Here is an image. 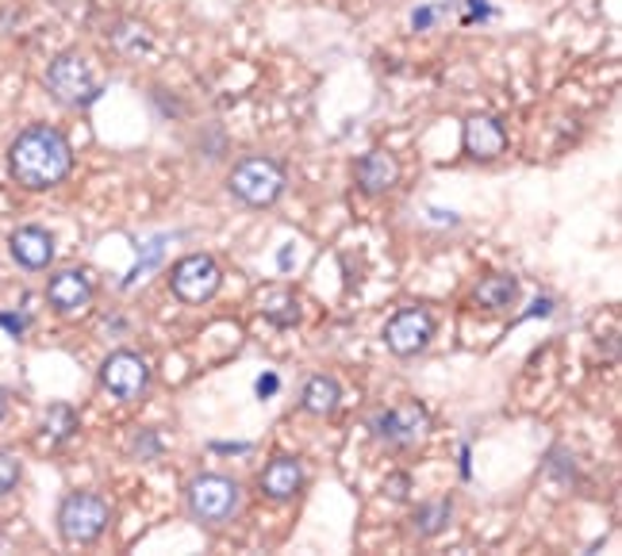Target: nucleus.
<instances>
[{
	"instance_id": "nucleus-1",
	"label": "nucleus",
	"mask_w": 622,
	"mask_h": 556,
	"mask_svg": "<svg viewBox=\"0 0 622 556\" xmlns=\"http://www.w3.org/2000/svg\"><path fill=\"white\" fill-rule=\"evenodd\" d=\"M69 169H74V146L51 123L23 127L8 146V174L27 192H46V188L62 185Z\"/></svg>"
},
{
	"instance_id": "nucleus-2",
	"label": "nucleus",
	"mask_w": 622,
	"mask_h": 556,
	"mask_svg": "<svg viewBox=\"0 0 622 556\" xmlns=\"http://www.w3.org/2000/svg\"><path fill=\"white\" fill-rule=\"evenodd\" d=\"M185 507H189L197 526L223 530L243 511V483L220 472H204L197 476V480H189V488H185Z\"/></svg>"
},
{
	"instance_id": "nucleus-3",
	"label": "nucleus",
	"mask_w": 622,
	"mask_h": 556,
	"mask_svg": "<svg viewBox=\"0 0 622 556\" xmlns=\"http://www.w3.org/2000/svg\"><path fill=\"white\" fill-rule=\"evenodd\" d=\"M112 526V503L97 491H69L58 503V534L66 545H92Z\"/></svg>"
},
{
	"instance_id": "nucleus-4",
	"label": "nucleus",
	"mask_w": 622,
	"mask_h": 556,
	"mask_svg": "<svg viewBox=\"0 0 622 556\" xmlns=\"http://www.w3.org/2000/svg\"><path fill=\"white\" fill-rule=\"evenodd\" d=\"M227 188L246 208H274L285 192V169L281 162L266 158V154H251V158H243L231 169Z\"/></svg>"
},
{
	"instance_id": "nucleus-5",
	"label": "nucleus",
	"mask_w": 622,
	"mask_h": 556,
	"mask_svg": "<svg viewBox=\"0 0 622 556\" xmlns=\"http://www.w3.org/2000/svg\"><path fill=\"white\" fill-rule=\"evenodd\" d=\"M46 92H51L62 108H89L92 100L100 97V81L85 54L66 51L46 66Z\"/></svg>"
},
{
	"instance_id": "nucleus-6",
	"label": "nucleus",
	"mask_w": 622,
	"mask_h": 556,
	"mask_svg": "<svg viewBox=\"0 0 622 556\" xmlns=\"http://www.w3.org/2000/svg\"><path fill=\"white\" fill-rule=\"evenodd\" d=\"M100 388L120 403H138L151 388V365L135 349H115L100 365Z\"/></svg>"
},
{
	"instance_id": "nucleus-7",
	"label": "nucleus",
	"mask_w": 622,
	"mask_h": 556,
	"mask_svg": "<svg viewBox=\"0 0 622 556\" xmlns=\"http://www.w3.org/2000/svg\"><path fill=\"white\" fill-rule=\"evenodd\" d=\"M223 285V269L215 265L212 254H189L174 265L169 273V288H174L177 300L185 303H208Z\"/></svg>"
},
{
	"instance_id": "nucleus-8",
	"label": "nucleus",
	"mask_w": 622,
	"mask_h": 556,
	"mask_svg": "<svg viewBox=\"0 0 622 556\" xmlns=\"http://www.w3.org/2000/svg\"><path fill=\"white\" fill-rule=\"evenodd\" d=\"M426 430H431V414H426V407L415 403V399L388 407V411H380L377 419H373L377 442L392 445V449H408V445L423 442Z\"/></svg>"
},
{
	"instance_id": "nucleus-9",
	"label": "nucleus",
	"mask_w": 622,
	"mask_h": 556,
	"mask_svg": "<svg viewBox=\"0 0 622 556\" xmlns=\"http://www.w3.org/2000/svg\"><path fill=\"white\" fill-rule=\"evenodd\" d=\"M434 338V315L426 308H403L388 319L385 326V346L396 357H415L431 346Z\"/></svg>"
},
{
	"instance_id": "nucleus-10",
	"label": "nucleus",
	"mask_w": 622,
	"mask_h": 556,
	"mask_svg": "<svg viewBox=\"0 0 622 556\" xmlns=\"http://www.w3.org/2000/svg\"><path fill=\"white\" fill-rule=\"evenodd\" d=\"M92 296H97V285H92L89 269H58L46 280V303L58 315H81L92 303Z\"/></svg>"
},
{
	"instance_id": "nucleus-11",
	"label": "nucleus",
	"mask_w": 622,
	"mask_h": 556,
	"mask_svg": "<svg viewBox=\"0 0 622 556\" xmlns=\"http://www.w3.org/2000/svg\"><path fill=\"white\" fill-rule=\"evenodd\" d=\"M8 249H12L15 265H23L31 273H43L54 262V234L43 231V226H20L8 238Z\"/></svg>"
},
{
	"instance_id": "nucleus-12",
	"label": "nucleus",
	"mask_w": 622,
	"mask_h": 556,
	"mask_svg": "<svg viewBox=\"0 0 622 556\" xmlns=\"http://www.w3.org/2000/svg\"><path fill=\"white\" fill-rule=\"evenodd\" d=\"M508 151V131L492 115H469L465 120V154L477 162H492Z\"/></svg>"
},
{
	"instance_id": "nucleus-13",
	"label": "nucleus",
	"mask_w": 622,
	"mask_h": 556,
	"mask_svg": "<svg viewBox=\"0 0 622 556\" xmlns=\"http://www.w3.org/2000/svg\"><path fill=\"white\" fill-rule=\"evenodd\" d=\"M258 488H262V496L274 499V503H289V499H297L300 491H304V465H300L297 457L269 460Z\"/></svg>"
},
{
	"instance_id": "nucleus-14",
	"label": "nucleus",
	"mask_w": 622,
	"mask_h": 556,
	"mask_svg": "<svg viewBox=\"0 0 622 556\" xmlns=\"http://www.w3.org/2000/svg\"><path fill=\"white\" fill-rule=\"evenodd\" d=\"M400 185V162L388 151H369L357 162V188L365 196H385Z\"/></svg>"
},
{
	"instance_id": "nucleus-15",
	"label": "nucleus",
	"mask_w": 622,
	"mask_h": 556,
	"mask_svg": "<svg viewBox=\"0 0 622 556\" xmlns=\"http://www.w3.org/2000/svg\"><path fill=\"white\" fill-rule=\"evenodd\" d=\"M342 403V388L334 376H311L304 383V391H300V407H304L308 414H315V419H326V414H334Z\"/></svg>"
},
{
	"instance_id": "nucleus-16",
	"label": "nucleus",
	"mask_w": 622,
	"mask_h": 556,
	"mask_svg": "<svg viewBox=\"0 0 622 556\" xmlns=\"http://www.w3.org/2000/svg\"><path fill=\"white\" fill-rule=\"evenodd\" d=\"M473 296H477V303L485 311H508V308H515V300H519V280L508 277V273H492V277L480 280Z\"/></svg>"
},
{
	"instance_id": "nucleus-17",
	"label": "nucleus",
	"mask_w": 622,
	"mask_h": 556,
	"mask_svg": "<svg viewBox=\"0 0 622 556\" xmlns=\"http://www.w3.org/2000/svg\"><path fill=\"white\" fill-rule=\"evenodd\" d=\"M262 315L274 326H297L300 323V300L289 292V288H269L262 296Z\"/></svg>"
},
{
	"instance_id": "nucleus-18",
	"label": "nucleus",
	"mask_w": 622,
	"mask_h": 556,
	"mask_svg": "<svg viewBox=\"0 0 622 556\" xmlns=\"http://www.w3.org/2000/svg\"><path fill=\"white\" fill-rule=\"evenodd\" d=\"M449 519H454V499H434V503L419 507L411 526H415L419 537H438L449 526Z\"/></svg>"
},
{
	"instance_id": "nucleus-19",
	"label": "nucleus",
	"mask_w": 622,
	"mask_h": 556,
	"mask_svg": "<svg viewBox=\"0 0 622 556\" xmlns=\"http://www.w3.org/2000/svg\"><path fill=\"white\" fill-rule=\"evenodd\" d=\"M43 426H46V434H51V442H66V437L77 434V414L69 411L66 403H54L51 411H46Z\"/></svg>"
},
{
	"instance_id": "nucleus-20",
	"label": "nucleus",
	"mask_w": 622,
	"mask_h": 556,
	"mask_svg": "<svg viewBox=\"0 0 622 556\" xmlns=\"http://www.w3.org/2000/svg\"><path fill=\"white\" fill-rule=\"evenodd\" d=\"M20 476H23L20 457H15V453H8V449H0V499L12 496V491L20 488Z\"/></svg>"
},
{
	"instance_id": "nucleus-21",
	"label": "nucleus",
	"mask_w": 622,
	"mask_h": 556,
	"mask_svg": "<svg viewBox=\"0 0 622 556\" xmlns=\"http://www.w3.org/2000/svg\"><path fill=\"white\" fill-rule=\"evenodd\" d=\"M131 449H135V457H158V437H154V430H143Z\"/></svg>"
},
{
	"instance_id": "nucleus-22",
	"label": "nucleus",
	"mask_w": 622,
	"mask_h": 556,
	"mask_svg": "<svg viewBox=\"0 0 622 556\" xmlns=\"http://www.w3.org/2000/svg\"><path fill=\"white\" fill-rule=\"evenodd\" d=\"M385 491H392V499H403L408 496V476H392V480L385 483Z\"/></svg>"
},
{
	"instance_id": "nucleus-23",
	"label": "nucleus",
	"mask_w": 622,
	"mask_h": 556,
	"mask_svg": "<svg viewBox=\"0 0 622 556\" xmlns=\"http://www.w3.org/2000/svg\"><path fill=\"white\" fill-rule=\"evenodd\" d=\"M258 391H262V396H274V391H277V376H262Z\"/></svg>"
},
{
	"instance_id": "nucleus-24",
	"label": "nucleus",
	"mask_w": 622,
	"mask_h": 556,
	"mask_svg": "<svg viewBox=\"0 0 622 556\" xmlns=\"http://www.w3.org/2000/svg\"><path fill=\"white\" fill-rule=\"evenodd\" d=\"M4 419H8V391L0 388V422H4Z\"/></svg>"
}]
</instances>
